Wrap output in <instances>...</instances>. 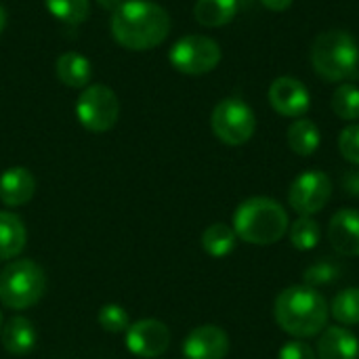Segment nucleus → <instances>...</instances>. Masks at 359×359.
Here are the masks:
<instances>
[{
  "label": "nucleus",
  "mask_w": 359,
  "mask_h": 359,
  "mask_svg": "<svg viewBox=\"0 0 359 359\" xmlns=\"http://www.w3.org/2000/svg\"><path fill=\"white\" fill-rule=\"evenodd\" d=\"M46 290L44 269L29 259H17L0 271V303L8 309L36 305Z\"/></svg>",
  "instance_id": "nucleus-5"
},
{
  "label": "nucleus",
  "mask_w": 359,
  "mask_h": 359,
  "mask_svg": "<svg viewBox=\"0 0 359 359\" xmlns=\"http://www.w3.org/2000/svg\"><path fill=\"white\" fill-rule=\"evenodd\" d=\"M0 326H2V313H0Z\"/></svg>",
  "instance_id": "nucleus-34"
},
{
  "label": "nucleus",
  "mask_w": 359,
  "mask_h": 359,
  "mask_svg": "<svg viewBox=\"0 0 359 359\" xmlns=\"http://www.w3.org/2000/svg\"><path fill=\"white\" fill-rule=\"evenodd\" d=\"M229 353V337L223 328L215 324H204L194 328L185 343V359H225Z\"/></svg>",
  "instance_id": "nucleus-12"
},
{
  "label": "nucleus",
  "mask_w": 359,
  "mask_h": 359,
  "mask_svg": "<svg viewBox=\"0 0 359 359\" xmlns=\"http://www.w3.org/2000/svg\"><path fill=\"white\" fill-rule=\"evenodd\" d=\"M126 347L137 358H160L170 347V330L160 320H139L126 330Z\"/></svg>",
  "instance_id": "nucleus-10"
},
{
  "label": "nucleus",
  "mask_w": 359,
  "mask_h": 359,
  "mask_svg": "<svg viewBox=\"0 0 359 359\" xmlns=\"http://www.w3.org/2000/svg\"><path fill=\"white\" fill-rule=\"evenodd\" d=\"M341 276V267L334 261L322 259L318 263H313L311 267L305 269V286H324V284H332L334 280H339Z\"/></svg>",
  "instance_id": "nucleus-27"
},
{
  "label": "nucleus",
  "mask_w": 359,
  "mask_h": 359,
  "mask_svg": "<svg viewBox=\"0 0 359 359\" xmlns=\"http://www.w3.org/2000/svg\"><path fill=\"white\" fill-rule=\"evenodd\" d=\"M269 103L284 118H303L311 107L309 88L292 76H280L269 86Z\"/></svg>",
  "instance_id": "nucleus-11"
},
{
  "label": "nucleus",
  "mask_w": 359,
  "mask_h": 359,
  "mask_svg": "<svg viewBox=\"0 0 359 359\" xmlns=\"http://www.w3.org/2000/svg\"><path fill=\"white\" fill-rule=\"evenodd\" d=\"M210 126L219 141L238 147L252 139L257 130V116L246 101L238 97H229L215 105L210 116Z\"/></svg>",
  "instance_id": "nucleus-6"
},
{
  "label": "nucleus",
  "mask_w": 359,
  "mask_h": 359,
  "mask_svg": "<svg viewBox=\"0 0 359 359\" xmlns=\"http://www.w3.org/2000/svg\"><path fill=\"white\" fill-rule=\"evenodd\" d=\"M294 0H261V4L269 11H276V13H282V11H288L292 6Z\"/></svg>",
  "instance_id": "nucleus-31"
},
{
  "label": "nucleus",
  "mask_w": 359,
  "mask_h": 359,
  "mask_svg": "<svg viewBox=\"0 0 359 359\" xmlns=\"http://www.w3.org/2000/svg\"><path fill=\"white\" fill-rule=\"evenodd\" d=\"M330 313L341 326L359 324V288H345L343 292H339L332 299Z\"/></svg>",
  "instance_id": "nucleus-23"
},
{
  "label": "nucleus",
  "mask_w": 359,
  "mask_h": 359,
  "mask_svg": "<svg viewBox=\"0 0 359 359\" xmlns=\"http://www.w3.org/2000/svg\"><path fill=\"white\" fill-rule=\"evenodd\" d=\"M332 111L341 118V120H349L355 122L359 118V86L351 82H343L337 86V90L332 93Z\"/></svg>",
  "instance_id": "nucleus-22"
},
{
  "label": "nucleus",
  "mask_w": 359,
  "mask_h": 359,
  "mask_svg": "<svg viewBox=\"0 0 359 359\" xmlns=\"http://www.w3.org/2000/svg\"><path fill=\"white\" fill-rule=\"evenodd\" d=\"M290 221L286 208L271 198H248L233 215V231L252 246H269L284 238Z\"/></svg>",
  "instance_id": "nucleus-3"
},
{
  "label": "nucleus",
  "mask_w": 359,
  "mask_h": 359,
  "mask_svg": "<svg viewBox=\"0 0 359 359\" xmlns=\"http://www.w3.org/2000/svg\"><path fill=\"white\" fill-rule=\"evenodd\" d=\"M27 242V231L23 221L6 210H0V261L17 257Z\"/></svg>",
  "instance_id": "nucleus-18"
},
{
  "label": "nucleus",
  "mask_w": 359,
  "mask_h": 359,
  "mask_svg": "<svg viewBox=\"0 0 359 359\" xmlns=\"http://www.w3.org/2000/svg\"><path fill=\"white\" fill-rule=\"evenodd\" d=\"M238 13V0H198L194 17L204 27H221L233 21Z\"/></svg>",
  "instance_id": "nucleus-20"
},
{
  "label": "nucleus",
  "mask_w": 359,
  "mask_h": 359,
  "mask_svg": "<svg viewBox=\"0 0 359 359\" xmlns=\"http://www.w3.org/2000/svg\"><path fill=\"white\" fill-rule=\"evenodd\" d=\"M50 15L67 25H80L88 19L90 4L88 0H44Z\"/></svg>",
  "instance_id": "nucleus-25"
},
{
  "label": "nucleus",
  "mask_w": 359,
  "mask_h": 359,
  "mask_svg": "<svg viewBox=\"0 0 359 359\" xmlns=\"http://www.w3.org/2000/svg\"><path fill=\"white\" fill-rule=\"evenodd\" d=\"M99 326L105 330V332H111V334H118V332H126L128 326H130V318L126 313V309L118 303H107L99 309Z\"/></svg>",
  "instance_id": "nucleus-26"
},
{
  "label": "nucleus",
  "mask_w": 359,
  "mask_h": 359,
  "mask_svg": "<svg viewBox=\"0 0 359 359\" xmlns=\"http://www.w3.org/2000/svg\"><path fill=\"white\" fill-rule=\"evenodd\" d=\"M103 8H107V11H116L120 4H122V0H97Z\"/></svg>",
  "instance_id": "nucleus-32"
},
{
  "label": "nucleus",
  "mask_w": 359,
  "mask_h": 359,
  "mask_svg": "<svg viewBox=\"0 0 359 359\" xmlns=\"http://www.w3.org/2000/svg\"><path fill=\"white\" fill-rule=\"evenodd\" d=\"M57 78L69 88H86L93 76L90 61L80 53H63L55 63Z\"/></svg>",
  "instance_id": "nucleus-17"
},
{
  "label": "nucleus",
  "mask_w": 359,
  "mask_h": 359,
  "mask_svg": "<svg viewBox=\"0 0 359 359\" xmlns=\"http://www.w3.org/2000/svg\"><path fill=\"white\" fill-rule=\"evenodd\" d=\"M311 65L326 82H343L358 72L359 44L345 29H328L311 44Z\"/></svg>",
  "instance_id": "nucleus-4"
},
{
  "label": "nucleus",
  "mask_w": 359,
  "mask_h": 359,
  "mask_svg": "<svg viewBox=\"0 0 359 359\" xmlns=\"http://www.w3.org/2000/svg\"><path fill=\"white\" fill-rule=\"evenodd\" d=\"M332 181L322 170H305L301 172L288 191V204L301 217H313L330 202Z\"/></svg>",
  "instance_id": "nucleus-9"
},
{
  "label": "nucleus",
  "mask_w": 359,
  "mask_h": 359,
  "mask_svg": "<svg viewBox=\"0 0 359 359\" xmlns=\"http://www.w3.org/2000/svg\"><path fill=\"white\" fill-rule=\"evenodd\" d=\"M339 151L347 162L359 166V124H349L341 130Z\"/></svg>",
  "instance_id": "nucleus-28"
},
{
  "label": "nucleus",
  "mask_w": 359,
  "mask_h": 359,
  "mask_svg": "<svg viewBox=\"0 0 359 359\" xmlns=\"http://www.w3.org/2000/svg\"><path fill=\"white\" fill-rule=\"evenodd\" d=\"M320 143H322V135L316 122L307 118H297L288 126V145L297 156H303V158L313 156Z\"/></svg>",
  "instance_id": "nucleus-19"
},
{
  "label": "nucleus",
  "mask_w": 359,
  "mask_h": 359,
  "mask_svg": "<svg viewBox=\"0 0 359 359\" xmlns=\"http://www.w3.org/2000/svg\"><path fill=\"white\" fill-rule=\"evenodd\" d=\"M320 238L322 229L313 217H301L290 225V244L301 252L313 250L320 244Z\"/></svg>",
  "instance_id": "nucleus-24"
},
{
  "label": "nucleus",
  "mask_w": 359,
  "mask_h": 359,
  "mask_svg": "<svg viewBox=\"0 0 359 359\" xmlns=\"http://www.w3.org/2000/svg\"><path fill=\"white\" fill-rule=\"evenodd\" d=\"M2 347L11 355H27L36 347V328L27 318H13L4 328H2Z\"/></svg>",
  "instance_id": "nucleus-16"
},
{
  "label": "nucleus",
  "mask_w": 359,
  "mask_h": 359,
  "mask_svg": "<svg viewBox=\"0 0 359 359\" xmlns=\"http://www.w3.org/2000/svg\"><path fill=\"white\" fill-rule=\"evenodd\" d=\"M236 242H238V236H236L233 227H229L225 223H212L202 233V248L206 250V255H210L215 259L227 257L236 248Z\"/></svg>",
  "instance_id": "nucleus-21"
},
{
  "label": "nucleus",
  "mask_w": 359,
  "mask_h": 359,
  "mask_svg": "<svg viewBox=\"0 0 359 359\" xmlns=\"http://www.w3.org/2000/svg\"><path fill=\"white\" fill-rule=\"evenodd\" d=\"M273 316L286 334L303 341L324 332L328 322V303L311 286H290L278 294Z\"/></svg>",
  "instance_id": "nucleus-2"
},
{
  "label": "nucleus",
  "mask_w": 359,
  "mask_h": 359,
  "mask_svg": "<svg viewBox=\"0 0 359 359\" xmlns=\"http://www.w3.org/2000/svg\"><path fill=\"white\" fill-rule=\"evenodd\" d=\"M343 187L349 196L359 198V170H349L343 177Z\"/></svg>",
  "instance_id": "nucleus-30"
},
{
  "label": "nucleus",
  "mask_w": 359,
  "mask_h": 359,
  "mask_svg": "<svg viewBox=\"0 0 359 359\" xmlns=\"http://www.w3.org/2000/svg\"><path fill=\"white\" fill-rule=\"evenodd\" d=\"M36 194V179L23 166H13L0 175V202L6 206H23Z\"/></svg>",
  "instance_id": "nucleus-14"
},
{
  "label": "nucleus",
  "mask_w": 359,
  "mask_h": 359,
  "mask_svg": "<svg viewBox=\"0 0 359 359\" xmlns=\"http://www.w3.org/2000/svg\"><path fill=\"white\" fill-rule=\"evenodd\" d=\"M278 359H318V355H316V351L311 349V345H307V343L301 341V339H294V341L286 343V345L280 349Z\"/></svg>",
  "instance_id": "nucleus-29"
},
{
  "label": "nucleus",
  "mask_w": 359,
  "mask_h": 359,
  "mask_svg": "<svg viewBox=\"0 0 359 359\" xmlns=\"http://www.w3.org/2000/svg\"><path fill=\"white\" fill-rule=\"evenodd\" d=\"M4 23H6V13H4V6L0 4V32L4 29Z\"/></svg>",
  "instance_id": "nucleus-33"
},
{
  "label": "nucleus",
  "mask_w": 359,
  "mask_h": 359,
  "mask_svg": "<svg viewBox=\"0 0 359 359\" xmlns=\"http://www.w3.org/2000/svg\"><path fill=\"white\" fill-rule=\"evenodd\" d=\"M328 242L341 257H359V210L343 208L330 219Z\"/></svg>",
  "instance_id": "nucleus-13"
},
{
  "label": "nucleus",
  "mask_w": 359,
  "mask_h": 359,
  "mask_svg": "<svg viewBox=\"0 0 359 359\" xmlns=\"http://www.w3.org/2000/svg\"><path fill=\"white\" fill-rule=\"evenodd\" d=\"M318 359H359V339L345 326H330L318 343Z\"/></svg>",
  "instance_id": "nucleus-15"
},
{
  "label": "nucleus",
  "mask_w": 359,
  "mask_h": 359,
  "mask_svg": "<svg viewBox=\"0 0 359 359\" xmlns=\"http://www.w3.org/2000/svg\"><path fill=\"white\" fill-rule=\"evenodd\" d=\"M170 15L164 6L149 0H126L111 17L114 40L128 50H149L166 40Z\"/></svg>",
  "instance_id": "nucleus-1"
},
{
  "label": "nucleus",
  "mask_w": 359,
  "mask_h": 359,
  "mask_svg": "<svg viewBox=\"0 0 359 359\" xmlns=\"http://www.w3.org/2000/svg\"><path fill=\"white\" fill-rule=\"evenodd\" d=\"M168 59L177 72L187 76H202L221 63V46L210 36L189 34L172 44Z\"/></svg>",
  "instance_id": "nucleus-7"
},
{
  "label": "nucleus",
  "mask_w": 359,
  "mask_h": 359,
  "mask_svg": "<svg viewBox=\"0 0 359 359\" xmlns=\"http://www.w3.org/2000/svg\"><path fill=\"white\" fill-rule=\"evenodd\" d=\"M78 122L90 133H107L120 116V101L105 84H88L76 103Z\"/></svg>",
  "instance_id": "nucleus-8"
}]
</instances>
